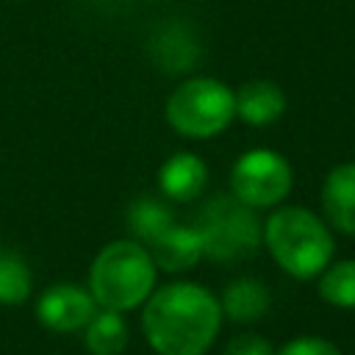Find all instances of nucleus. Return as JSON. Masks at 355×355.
Segmentation results:
<instances>
[{
    "mask_svg": "<svg viewBox=\"0 0 355 355\" xmlns=\"http://www.w3.org/2000/svg\"><path fill=\"white\" fill-rule=\"evenodd\" d=\"M222 324V305L197 283L158 288L141 313L147 341L161 355H202Z\"/></svg>",
    "mask_w": 355,
    "mask_h": 355,
    "instance_id": "1",
    "label": "nucleus"
},
{
    "mask_svg": "<svg viewBox=\"0 0 355 355\" xmlns=\"http://www.w3.org/2000/svg\"><path fill=\"white\" fill-rule=\"evenodd\" d=\"M263 241L272 258L300 280L316 277L333 255V236L327 233L322 219L308 208L275 211L266 219Z\"/></svg>",
    "mask_w": 355,
    "mask_h": 355,
    "instance_id": "2",
    "label": "nucleus"
},
{
    "mask_svg": "<svg viewBox=\"0 0 355 355\" xmlns=\"http://www.w3.org/2000/svg\"><path fill=\"white\" fill-rule=\"evenodd\" d=\"M155 283V263L139 241H111L103 247L89 272L94 302L108 311H130L141 305Z\"/></svg>",
    "mask_w": 355,
    "mask_h": 355,
    "instance_id": "3",
    "label": "nucleus"
},
{
    "mask_svg": "<svg viewBox=\"0 0 355 355\" xmlns=\"http://www.w3.org/2000/svg\"><path fill=\"white\" fill-rule=\"evenodd\" d=\"M194 230L202 239V252L214 261L250 258L261 244V222L255 208L239 197H214L202 205Z\"/></svg>",
    "mask_w": 355,
    "mask_h": 355,
    "instance_id": "4",
    "label": "nucleus"
},
{
    "mask_svg": "<svg viewBox=\"0 0 355 355\" xmlns=\"http://www.w3.org/2000/svg\"><path fill=\"white\" fill-rule=\"evenodd\" d=\"M236 114V94L214 78H191L166 100V122L191 139L216 136Z\"/></svg>",
    "mask_w": 355,
    "mask_h": 355,
    "instance_id": "5",
    "label": "nucleus"
},
{
    "mask_svg": "<svg viewBox=\"0 0 355 355\" xmlns=\"http://www.w3.org/2000/svg\"><path fill=\"white\" fill-rule=\"evenodd\" d=\"M233 197L250 208H272L291 189V166L283 155L272 150L244 153L230 175Z\"/></svg>",
    "mask_w": 355,
    "mask_h": 355,
    "instance_id": "6",
    "label": "nucleus"
},
{
    "mask_svg": "<svg viewBox=\"0 0 355 355\" xmlns=\"http://www.w3.org/2000/svg\"><path fill=\"white\" fill-rule=\"evenodd\" d=\"M36 316L47 330L55 333H72L78 327H86L94 316V297L86 288L61 283L47 288L36 302Z\"/></svg>",
    "mask_w": 355,
    "mask_h": 355,
    "instance_id": "7",
    "label": "nucleus"
},
{
    "mask_svg": "<svg viewBox=\"0 0 355 355\" xmlns=\"http://www.w3.org/2000/svg\"><path fill=\"white\" fill-rule=\"evenodd\" d=\"M147 247H150L147 252H150L153 263L166 272H183L205 255L200 233L194 227H183L178 222H172L166 230H161Z\"/></svg>",
    "mask_w": 355,
    "mask_h": 355,
    "instance_id": "8",
    "label": "nucleus"
},
{
    "mask_svg": "<svg viewBox=\"0 0 355 355\" xmlns=\"http://www.w3.org/2000/svg\"><path fill=\"white\" fill-rule=\"evenodd\" d=\"M322 205L336 230L355 236V164H341L327 175Z\"/></svg>",
    "mask_w": 355,
    "mask_h": 355,
    "instance_id": "9",
    "label": "nucleus"
},
{
    "mask_svg": "<svg viewBox=\"0 0 355 355\" xmlns=\"http://www.w3.org/2000/svg\"><path fill=\"white\" fill-rule=\"evenodd\" d=\"M158 183L166 197L186 202V200H194L202 194V189L208 183V169H205L202 158H197L191 153H178L161 166Z\"/></svg>",
    "mask_w": 355,
    "mask_h": 355,
    "instance_id": "10",
    "label": "nucleus"
},
{
    "mask_svg": "<svg viewBox=\"0 0 355 355\" xmlns=\"http://www.w3.org/2000/svg\"><path fill=\"white\" fill-rule=\"evenodd\" d=\"M286 108V94L272 80H250L236 92V114L250 125H269Z\"/></svg>",
    "mask_w": 355,
    "mask_h": 355,
    "instance_id": "11",
    "label": "nucleus"
},
{
    "mask_svg": "<svg viewBox=\"0 0 355 355\" xmlns=\"http://www.w3.org/2000/svg\"><path fill=\"white\" fill-rule=\"evenodd\" d=\"M266 311H269V291L263 283L252 277H241L225 288L222 313H227L233 322H255Z\"/></svg>",
    "mask_w": 355,
    "mask_h": 355,
    "instance_id": "12",
    "label": "nucleus"
},
{
    "mask_svg": "<svg viewBox=\"0 0 355 355\" xmlns=\"http://www.w3.org/2000/svg\"><path fill=\"white\" fill-rule=\"evenodd\" d=\"M128 341V327L119 316V311L94 313L86 324V347L92 355H119Z\"/></svg>",
    "mask_w": 355,
    "mask_h": 355,
    "instance_id": "13",
    "label": "nucleus"
},
{
    "mask_svg": "<svg viewBox=\"0 0 355 355\" xmlns=\"http://www.w3.org/2000/svg\"><path fill=\"white\" fill-rule=\"evenodd\" d=\"M172 222H175L172 214H169L161 202H155V200H150V197L136 200V202L130 205V211H128V225H130V230L136 233V239H141L144 244H150V241H153L161 230H166Z\"/></svg>",
    "mask_w": 355,
    "mask_h": 355,
    "instance_id": "14",
    "label": "nucleus"
},
{
    "mask_svg": "<svg viewBox=\"0 0 355 355\" xmlns=\"http://www.w3.org/2000/svg\"><path fill=\"white\" fill-rule=\"evenodd\" d=\"M319 294L336 308H355V261L330 266L319 280Z\"/></svg>",
    "mask_w": 355,
    "mask_h": 355,
    "instance_id": "15",
    "label": "nucleus"
},
{
    "mask_svg": "<svg viewBox=\"0 0 355 355\" xmlns=\"http://www.w3.org/2000/svg\"><path fill=\"white\" fill-rule=\"evenodd\" d=\"M31 297V269L17 255H0V305H22Z\"/></svg>",
    "mask_w": 355,
    "mask_h": 355,
    "instance_id": "16",
    "label": "nucleus"
},
{
    "mask_svg": "<svg viewBox=\"0 0 355 355\" xmlns=\"http://www.w3.org/2000/svg\"><path fill=\"white\" fill-rule=\"evenodd\" d=\"M277 355H341L336 344H330L327 338H313V336H302L288 341Z\"/></svg>",
    "mask_w": 355,
    "mask_h": 355,
    "instance_id": "17",
    "label": "nucleus"
},
{
    "mask_svg": "<svg viewBox=\"0 0 355 355\" xmlns=\"http://www.w3.org/2000/svg\"><path fill=\"white\" fill-rule=\"evenodd\" d=\"M225 355H272V344L263 336L241 333L230 338V344L225 347Z\"/></svg>",
    "mask_w": 355,
    "mask_h": 355,
    "instance_id": "18",
    "label": "nucleus"
}]
</instances>
